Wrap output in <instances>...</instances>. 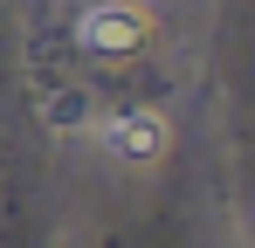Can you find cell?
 Masks as SVG:
<instances>
[{
  "mask_svg": "<svg viewBox=\"0 0 255 248\" xmlns=\"http://www.w3.org/2000/svg\"><path fill=\"white\" fill-rule=\"evenodd\" d=\"M83 48L90 55H104V62H125V55H138L145 41H152V21L138 14V7H125V0H104V7H90L83 14Z\"/></svg>",
  "mask_w": 255,
  "mask_h": 248,
  "instance_id": "obj_1",
  "label": "cell"
},
{
  "mask_svg": "<svg viewBox=\"0 0 255 248\" xmlns=\"http://www.w3.org/2000/svg\"><path fill=\"white\" fill-rule=\"evenodd\" d=\"M104 145H111V159H125V165H152V159H166L172 131H166L159 111H118L104 124Z\"/></svg>",
  "mask_w": 255,
  "mask_h": 248,
  "instance_id": "obj_2",
  "label": "cell"
}]
</instances>
